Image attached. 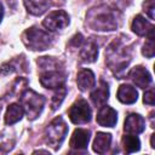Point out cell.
<instances>
[{
  "label": "cell",
  "mask_w": 155,
  "mask_h": 155,
  "mask_svg": "<svg viewBox=\"0 0 155 155\" xmlns=\"http://www.w3.org/2000/svg\"><path fill=\"white\" fill-rule=\"evenodd\" d=\"M39 67V81L42 87L48 90H56L65 85L67 71L64 64L54 57H39L36 61Z\"/></svg>",
  "instance_id": "obj_1"
},
{
  "label": "cell",
  "mask_w": 155,
  "mask_h": 155,
  "mask_svg": "<svg viewBox=\"0 0 155 155\" xmlns=\"http://www.w3.org/2000/svg\"><path fill=\"white\" fill-rule=\"evenodd\" d=\"M132 61V48L124 39L113 40L105 48V63L117 79L126 76V69Z\"/></svg>",
  "instance_id": "obj_2"
},
{
  "label": "cell",
  "mask_w": 155,
  "mask_h": 155,
  "mask_svg": "<svg viewBox=\"0 0 155 155\" xmlns=\"http://www.w3.org/2000/svg\"><path fill=\"white\" fill-rule=\"evenodd\" d=\"M120 12L108 5L92 7L86 13V24L92 30L113 31L119 27Z\"/></svg>",
  "instance_id": "obj_3"
},
{
  "label": "cell",
  "mask_w": 155,
  "mask_h": 155,
  "mask_svg": "<svg viewBox=\"0 0 155 155\" xmlns=\"http://www.w3.org/2000/svg\"><path fill=\"white\" fill-rule=\"evenodd\" d=\"M22 41L25 47L31 51H45L52 46L54 38L48 33V30L39 27H30L23 31Z\"/></svg>",
  "instance_id": "obj_4"
},
{
  "label": "cell",
  "mask_w": 155,
  "mask_h": 155,
  "mask_svg": "<svg viewBox=\"0 0 155 155\" xmlns=\"http://www.w3.org/2000/svg\"><path fill=\"white\" fill-rule=\"evenodd\" d=\"M19 104L22 105L28 120L33 121L39 117L45 105V97L30 88H24L19 93Z\"/></svg>",
  "instance_id": "obj_5"
},
{
  "label": "cell",
  "mask_w": 155,
  "mask_h": 155,
  "mask_svg": "<svg viewBox=\"0 0 155 155\" xmlns=\"http://www.w3.org/2000/svg\"><path fill=\"white\" fill-rule=\"evenodd\" d=\"M67 134H68V126L62 116L54 117L45 127V131H44V138L46 144H48L54 150H58L61 148Z\"/></svg>",
  "instance_id": "obj_6"
},
{
  "label": "cell",
  "mask_w": 155,
  "mask_h": 155,
  "mask_svg": "<svg viewBox=\"0 0 155 155\" xmlns=\"http://www.w3.org/2000/svg\"><path fill=\"white\" fill-rule=\"evenodd\" d=\"M68 116L70 121L75 125H84L91 121L92 119V110L85 99H78L71 104L68 110Z\"/></svg>",
  "instance_id": "obj_7"
},
{
  "label": "cell",
  "mask_w": 155,
  "mask_h": 155,
  "mask_svg": "<svg viewBox=\"0 0 155 155\" xmlns=\"http://www.w3.org/2000/svg\"><path fill=\"white\" fill-rule=\"evenodd\" d=\"M70 23L69 19V15L64 11V10H57V11H52L50 12L45 19L42 21V25L48 30V31H56V30H61L64 29L65 27H68Z\"/></svg>",
  "instance_id": "obj_8"
},
{
  "label": "cell",
  "mask_w": 155,
  "mask_h": 155,
  "mask_svg": "<svg viewBox=\"0 0 155 155\" xmlns=\"http://www.w3.org/2000/svg\"><path fill=\"white\" fill-rule=\"evenodd\" d=\"M128 79L139 88H148L153 81L151 74L142 65H137L130 70L128 74H126Z\"/></svg>",
  "instance_id": "obj_9"
},
{
  "label": "cell",
  "mask_w": 155,
  "mask_h": 155,
  "mask_svg": "<svg viewBox=\"0 0 155 155\" xmlns=\"http://www.w3.org/2000/svg\"><path fill=\"white\" fill-rule=\"evenodd\" d=\"M79 57L82 63H93L98 57V45L93 39L84 40L82 45L79 47Z\"/></svg>",
  "instance_id": "obj_10"
},
{
  "label": "cell",
  "mask_w": 155,
  "mask_h": 155,
  "mask_svg": "<svg viewBox=\"0 0 155 155\" xmlns=\"http://www.w3.org/2000/svg\"><path fill=\"white\" fill-rule=\"evenodd\" d=\"M145 128V120L142 115L132 113L130 114L124 122V131L130 134H139Z\"/></svg>",
  "instance_id": "obj_11"
},
{
  "label": "cell",
  "mask_w": 155,
  "mask_h": 155,
  "mask_svg": "<svg viewBox=\"0 0 155 155\" xmlns=\"http://www.w3.org/2000/svg\"><path fill=\"white\" fill-rule=\"evenodd\" d=\"M97 124L102 127H114L117 121V113L115 109L108 105H102L97 113Z\"/></svg>",
  "instance_id": "obj_12"
},
{
  "label": "cell",
  "mask_w": 155,
  "mask_h": 155,
  "mask_svg": "<svg viewBox=\"0 0 155 155\" xmlns=\"http://www.w3.org/2000/svg\"><path fill=\"white\" fill-rule=\"evenodd\" d=\"M91 138V132L86 128H76L73 132L69 145L74 150H85L87 149L88 142Z\"/></svg>",
  "instance_id": "obj_13"
},
{
  "label": "cell",
  "mask_w": 155,
  "mask_h": 155,
  "mask_svg": "<svg viewBox=\"0 0 155 155\" xmlns=\"http://www.w3.org/2000/svg\"><path fill=\"white\" fill-rule=\"evenodd\" d=\"M108 98H109V86L104 80H101L99 85L91 92L90 99L94 107L101 108L108 102Z\"/></svg>",
  "instance_id": "obj_14"
},
{
  "label": "cell",
  "mask_w": 155,
  "mask_h": 155,
  "mask_svg": "<svg viewBox=\"0 0 155 155\" xmlns=\"http://www.w3.org/2000/svg\"><path fill=\"white\" fill-rule=\"evenodd\" d=\"M28 65L24 56L16 57L6 63H4L0 67V75H8L15 71H28Z\"/></svg>",
  "instance_id": "obj_15"
},
{
  "label": "cell",
  "mask_w": 155,
  "mask_h": 155,
  "mask_svg": "<svg viewBox=\"0 0 155 155\" xmlns=\"http://www.w3.org/2000/svg\"><path fill=\"white\" fill-rule=\"evenodd\" d=\"M76 84L80 91L85 92L96 85V76L91 69H81L76 75Z\"/></svg>",
  "instance_id": "obj_16"
},
{
  "label": "cell",
  "mask_w": 155,
  "mask_h": 155,
  "mask_svg": "<svg viewBox=\"0 0 155 155\" xmlns=\"http://www.w3.org/2000/svg\"><path fill=\"white\" fill-rule=\"evenodd\" d=\"M116 97L124 104H133L138 99V92L132 85L122 84V85H120V87L117 90Z\"/></svg>",
  "instance_id": "obj_17"
},
{
  "label": "cell",
  "mask_w": 155,
  "mask_h": 155,
  "mask_svg": "<svg viewBox=\"0 0 155 155\" xmlns=\"http://www.w3.org/2000/svg\"><path fill=\"white\" fill-rule=\"evenodd\" d=\"M110 145H111V134L105 132H97L92 144L93 151L97 154H104L109 150Z\"/></svg>",
  "instance_id": "obj_18"
},
{
  "label": "cell",
  "mask_w": 155,
  "mask_h": 155,
  "mask_svg": "<svg viewBox=\"0 0 155 155\" xmlns=\"http://www.w3.org/2000/svg\"><path fill=\"white\" fill-rule=\"evenodd\" d=\"M131 29L138 36H147L149 31L154 29V25L150 22H148L142 15H137L132 21Z\"/></svg>",
  "instance_id": "obj_19"
},
{
  "label": "cell",
  "mask_w": 155,
  "mask_h": 155,
  "mask_svg": "<svg viewBox=\"0 0 155 155\" xmlns=\"http://www.w3.org/2000/svg\"><path fill=\"white\" fill-rule=\"evenodd\" d=\"M27 11L33 16H41L50 7L48 0H23Z\"/></svg>",
  "instance_id": "obj_20"
},
{
  "label": "cell",
  "mask_w": 155,
  "mask_h": 155,
  "mask_svg": "<svg viewBox=\"0 0 155 155\" xmlns=\"http://www.w3.org/2000/svg\"><path fill=\"white\" fill-rule=\"evenodd\" d=\"M23 114H24V110L21 104H17V103L10 104L7 107V110L5 114V124L13 125V124L18 122L23 117Z\"/></svg>",
  "instance_id": "obj_21"
},
{
  "label": "cell",
  "mask_w": 155,
  "mask_h": 155,
  "mask_svg": "<svg viewBox=\"0 0 155 155\" xmlns=\"http://www.w3.org/2000/svg\"><path fill=\"white\" fill-rule=\"evenodd\" d=\"M122 145H124V150L128 154L136 153L140 149V140L137 137V134H125L122 138Z\"/></svg>",
  "instance_id": "obj_22"
},
{
  "label": "cell",
  "mask_w": 155,
  "mask_h": 155,
  "mask_svg": "<svg viewBox=\"0 0 155 155\" xmlns=\"http://www.w3.org/2000/svg\"><path fill=\"white\" fill-rule=\"evenodd\" d=\"M67 92H68V90H67L65 85L56 88V91L52 96V99H51V109L52 110H56L59 108V105L62 104V102L64 101V98L67 96Z\"/></svg>",
  "instance_id": "obj_23"
},
{
  "label": "cell",
  "mask_w": 155,
  "mask_h": 155,
  "mask_svg": "<svg viewBox=\"0 0 155 155\" xmlns=\"http://www.w3.org/2000/svg\"><path fill=\"white\" fill-rule=\"evenodd\" d=\"M142 53L143 56H145L147 58H153L155 54V44H154V29L149 31V34L147 35V41L143 45L142 48Z\"/></svg>",
  "instance_id": "obj_24"
},
{
  "label": "cell",
  "mask_w": 155,
  "mask_h": 155,
  "mask_svg": "<svg viewBox=\"0 0 155 155\" xmlns=\"http://www.w3.org/2000/svg\"><path fill=\"white\" fill-rule=\"evenodd\" d=\"M143 10L145 11V13L149 16L150 19L155 18V5H154V0H145L143 2Z\"/></svg>",
  "instance_id": "obj_25"
},
{
  "label": "cell",
  "mask_w": 155,
  "mask_h": 155,
  "mask_svg": "<svg viewBox=\"0 0 155 155\" xmlns=\"http://www.w3.org/2000/svg\"><path fill=\"white\" fill-rule=\"evenodd\" d=\"M84 40H85V39H84L82 34H81V33H76V34L70 39L69 46H70V47H74V48H79V47L82 45Z\"/></svg>",
  "instance_id": "obj_26"
},
{
  "label": "cell",
  "mask_w": 155,
  "mask_h": 155,
  "mask_svg": "<svg viewBox=\"0 0 155 155\" xmlns=\"http://www.w3.org/2000/svg\"><path fill=\"white\" fill-rule=\"evenodd\" d=\"M143 102H144L145 104L154 105V103H155V94H154V88H153V87H150L148 91L144 92Z\"/></svg>",
  "instance_id": "obj_27"
},
{
  "label": "cell",
  "mask_w": 155,
  "mask_h": 155,
  "mask_svg": "<svg viewBox=\"0 0 155 155\" xmlns=\"http://www.w3.org/2000/svg\"><path fill=\"white\" fill-rule=\"evenodd\" d=\"M2 17H4V7H2V5L0 4V22H1V19H2Z\"/></svg>",
  "instance_id": "obj_28"
},
{
  "label": "cell",
  "mask_w": 155,
  "mask_h": 155,
  "mask_svg": "<svg viewBox=\"0 0 155 155\" xmlns=\"http://www.w3.org/2000/svg\"><path fill=\"white\" fill-rule=\"evenodd\" d=\"M38 153H41V154H50L47 150H35L34 154H38Z\"/></svg>",
  "instance_id": "obj_29"
},
{
  "label": "cell",
  "mask_w": 155,
  "mask_h": 155,
  "mask_svg": "<svg viewBox=\"0 0 155 155\" xmlns=\"http://www.w3.org/2000/svg\"><path fill=\"white\" fill-rule=\"evenodd\" d=\"M154 136H155V134H151V139H150V144H151V148H153V149L155 148V145H154Z\"/></svg>",
  "instance_id": "obj_30"
},
{
  "label": "cell",
  "mask_w": 155,
  "mask_h": 155,
  "mask_svg": "<svg viewBox=\"0 0 155 155\" xmlns=\"http://www.w3.org/2000/svg\"><path fill=\"white\" fill-rule=\"evenodd\" d=\"M1 109H2V102L0 101V113H1Z\"/></svg>",
  "instance_id": "obj_31"
}]
</instances>
